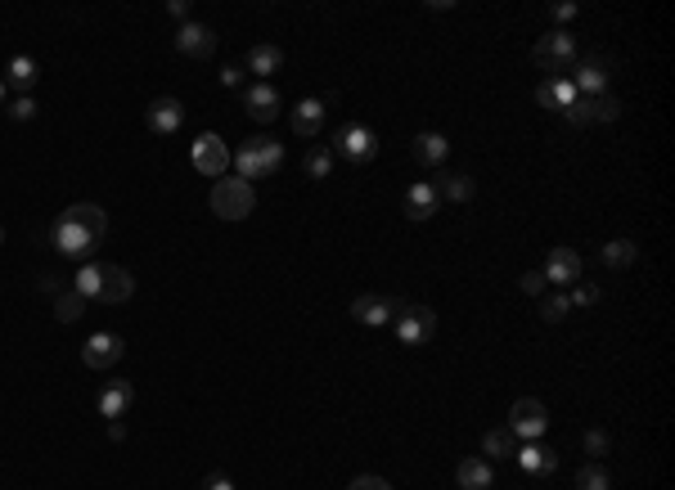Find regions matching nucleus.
<instances>
[{
    "mask_svg": "<svg viewBox=\"0 0 675 490\" xmlns=\"http://www.w3.org/2000/svg\"><path fill=\"white\" fill-rule=\"evenodd\" d=\"M109 235V212L100 207V203H72L68 212H59V221L50 226V244L59 247L63 256H77V261H86L100 239Z\"/></svg>",
    "mask_w": 675,
    "mask_h": 490,
    "instance_id": "obj_1",
    "label": "nucleus"
},
{
    "mask_svg": "<svg viewBox=\"0 0 675 490\" xmlns=\"http://www.w3.org/2000/svg\"><path fill=\"white\" fill-rule=\"evenodd\" d=\"M230 167H235V176L239 180H262V176H275L279 167H284V144L266 135V130H257V135H248L244 144H239V153L230 158Z\"/></svg>",
    "mask_w": 675,
    "mask_h": 490,
    "instance_id": "obj_2",
    "label": "nucleus"
},
{
    "mask_svg": "<svg viewBox=\"0 0 675 490\" xmlns=\"http://www.w3.org/2000/svg\"><path fill=\"white\" fill-rule=\"evenodd\" d=\"M253 207H257V194H253L248 180L221 176V180L212 185V212H217L221 221H244V216H253Z\"/></svg>",
    "mask_w": 675,
    "mask_h": 490,
    "instance_id": "obj_3",
    "label": "nucleus"
},
{
    "mask_svg": "<svg viewBox=\"0 0 675 490\" xmlns=\"http://www.w3.org/2000/svg\"><path fill=\"white\" fill-rule=\"evenodd\" d=\"M329 153H338V158H347V162H356V167H365V162H374L379 158V135L370 130V126L361 122H347L333 130V149Z\"/></svg>",
    "mask_w": 675,
    "mask_h": 490,
    "instance_id": "obj_4",
    "label": "nucleus"
},
{
    "mask_svg": "<svg viewBox=\"0 0 675 490\" xmlns=\"http://www.w3.org/2000/svg\"><path fill=\"white\" fill-rule=\"evenodd\" d=\"M572 86H576V95L581 100H594V95H608V82H612V59L608 54H585V59H576L572 63V77H567Z\"/></svg>",
    "mask_w": 675,
    "mask_h": 490,
    "instance_id": "obj_5",
    "label": "nucleus"
},
{
    "mask_svg": "<svg viewBox=\"0 0 675 490\" xmlns=\"http://www.w3.org/2000/svg\"><path fill=\"white\" fill-rule=\"evenodd\" d=\"M532 59H536L540 72H549V77H558L563 68H572L576 63V41L563 32V27H549L545 36L536 41V50H532Z\"/></svg>",
    "mask_w": 675,
    "mask_h": 490,
    "instance_id": "obj_6",
    "label": "nucleus"
},
{
    "mask_svg": "<svg viewBox=\"0 0 675 490\" xmlns=\"http://www.w3.org/2000/svg\"><path fill=\"white\" fill-rule=\"evenodd\" d=\"M545 428H549V409L540 405L536 396L514 400V409H509V432H514V437H523V441H540V437H545Z\"/></svg>",
    "mask_w": 675,
    "mask_h": 490,
    "instance_id": "obj_7",
    "label": "nucleus"
},
{
    "mask_svg": "<svg viewBox=\"0 0 675 490\" xmlns=\"http://www.w3.org/2000/svg\"><path fill=\"white\" fill-rule=\"evenodd\" d=\"M405 306H410L405 297H379V293H361V297L352 302V315H356L361 324L379 329V324H392Z\"/></svg>",
    "mask_w": 675,
    "mask_h": 490,
    "instance_id": "obj_8",
    "label": "nucleus"
},
{
    "mask_svg": "<svg viewBox=\"0 0 675 490\" xmlns=\"http://www.w3.org/2000/svg\"><path fill=\"white\" fill-rule=\"evenodd\" d=\"M392 329H397V342L401 347H419V342H428L432 333H437V315L428 311V306H405L401 315L392 320Z\"/></svg>",
    "mask_w": 675,
    "mask_h": 490,
    "instance_id": "obj_9",
    "label": "nucleus"
},
{
    "mask_svg": "<svg viewBox=\"0 0 675 490\" xmlns=\"http://www.w3.org/2000/svg\"><path fill=\"white\" fill-rule=\"evenodd\" d=\"M189 162H194V171H203V176H212V180L230 176V149L221 144V135H198Z\"/></svg>",
    "mask_w": 675,
    "mask_h": 490,
    "instance_id": "obj_10",
    "label": "nucleus"
},
{
    "mask_svg": "<svg viewBox=\"0 0 675 490\" xmlns=\"http://www.w3.org/2000/svg\"><path fill=\"white\" fill-rule=\"evenodd\" d=\"M122 356H127V342H122L118 333H95V338L82 347V365L100 369V373H104V369H113Z\"/></svg>",
    "mask_w": 675,
    "mask_h": 490,
    "instance_id": "obj_11",
    "label": "nucleus"
},
{
    "mask_svg": "<svg viewBox=\"0 0 675 490\" xmlns=\"http://www.w3.org/2000/svg\"><path fill=\"white\" fill-rule=\"evenodd\" d=\"M176 50L189 54V59H212V54H217V32H212L207 23H180Z\"/></svg>",
    "mask_w": 675,
    "mask_h": 490,
    "instance_id": "obj_12",
    "label": "nucleus"
},
{
    "mask_svg": "<svg viewBox=\"0 0 675 490\" xmlns=\"http://www.w3.org/2000/svg\"><path fill=\"white\" fill-rule=\"evenodd\" d=\"M581 274H585V265H581V256H576L572 247H554V252L545 256V283L572 288V283H576Z\"/></svg>",
    "mask_w": 675,
    "mask_h": 490,
    "instance_id": "obj_13",
    "label": "nucleus"
},
{
    "mask_svg": "<svg viewBox=\"0 0 675 490\" xmlns=\"http://www.w3.org/2000/svg\"><path fill=\"white\" fill-rule=\"evenodd\" d=\"M244 109H248L253 122L270 126L275 118H279V91H275L270 82H253V86L244 91Z\"/></svg>",
    "mask_w": 675,
    "mask_h": 490,
    "instance_id": "obj_14",
    "label": "nucleus"
},
{
    "mask_svg": "<svg viewBox=\"0 0 675 490\" xmlns=\"http://www.w3.org/2000/svg\"><path fill=\"white\" fill-rule=\"evenodd\" d=\"M135 297V279L127 265H104V274H100V297L95 302H109V306H122V302H131Z\"/></svg>",
    "mask_w": 675,
    "mask_h": 490,
    "instance_id": "obj_15",
    "label": "nucleus"
},
{
    "mask_svg": "<svg viewBox=\"0 0 675 490\" xmlns=\"http://www.w3.org/2000/svg\"><path fill=\"white\" fill-rule=\"evenodd\" d=\"M410 153H414V162L419 167H446V158H450V139L441 135V130H419L414 135V144H410Z\"/></svg>",
    "mask_w": 675,
    "mask_h": 490,
    "instance_id": "obj_16",
    "label": "nucleus"
},
{
    "mask_svg": "<svg viewBox=\"0 0 675 490\" xmlns=\"http://www.w3.org/2000/svg\"><path fill=\"white\" fill-rule=\"evenodd\" d=\"M432 189H437V198H446V203H473V180L468 176H459V171H450V167H441V171H432V180H428Z\"/></svg>",
    "mask_w": 675,
    "mask_h": 490,
    "instance_id": "obj_17",
    "label": "nucleus"
},
{
    "mask_svg": "<svg viewBox=\"0 0 675 490\" xmlns=\"http://www.w3.org/2000/svg\"><path fill=\"white\" fill-rule=\"evenodd\" d=\"M149 130H158V135H171V130H180L185 122V104L180 100H171V95H162V100H153L149 104Z\"/></svg>",
    "mask_w": 675,
    "mask_h": 490,
    "instance_id": "obj_18",
    "label": "nucleus"
},
{
    "mask_svg": "<svg viewBox=\"0 0 675 490\" xmlns=\"http://www.w3.org/2000/svg\"><path fill=\"white\" fill-rule=\"evenodd\" d=\"M324 113H329V104L324 100H302V104H293V130L302 135V139H311V135H320L324 130Z\"/></svg>",
    "mask_w": 675,
    "mask_h": 490,
    "instance_id": "obj_19",
    "label": "nucleus"
},
{
    "mask_svg": "<svg viewBox=\"0 0 675 490\" xmlns=\"http://www.w3.org/2000/svg\"><path fill=\"white\" fill-rule=\"evenodd\" d=\"M36 77H41V68H36V59H27V54H14L9 68H5V86H9L14 95H32V91H36Z\"/></svg>",
    "mask_w": 675,
    "mask_h": 490,
    "instance_id": "obj_20",
    "label": "nucleus"
},
{
    "mask_svg": "<svg viewBox=\"0 0 675 490\" xmlns=\"http://www.w3.org/2000/svg\"><path fill=\"white\" fill-rule=\"evenodd\" d=\"M572 100H576V86H572L567 77H549V82H540L536 86V104L540 109H549V113H563Z\"/></svg>",
    "mask_w": 675,
    "mask_h": 490,
    "instance_id": "obj_21",
    "label": "nucleus"
},
{
    "mask_svg": "<svg viewBox=\"0 0 675 490\" xmlns=\"http://www.w3.org/2000/svg\"><path fill=\"white\" fill-rule=\"evenodd\" d=\"M437 207H441V198H437V189H432L428 180H419V185L405 189V216H410V221H428Z\"/></svg>",
    "mask_w": 675,
    "mask_h": 490,
    "instance_id": "obj_22",
    "label": "nucleus"
},
{
    "mask_svg": "<svg viewBox=\"0 0 675 490\" xmlns=\"http://www.w3.org/2000/svg\"><path fill=\"white\" fill-rule=\"evenodd\" d=\"M95 405H100V414H104V418H122V414L135 405V382H109V387L100 391V400H95Z\"/></svg>",
    "mask_w": 675,
    "mask_h": 490,
    "instance_id": "obj_23",
    "label": "nucleus"
},
{
    "mask_svg": "<svg viewBox=\"0 0 675 490\" xmlns=\"http://www.w3.org/2000/svg\"><path fill=\"white\" fill-rule=\"evenodd\" d=\"M279 63H284V50H279V45H253V50L244 54V72H253V77L279 72Z\"/></svg>",
    "mask_w": 675,
    "mask_h": 490,
    "instance_id": "obj_24",
    "label": "nucleus"
},
{
    "mask_svg": "<svg viewBox=\"0 0 675 490\" xmlns=\"http://www.w3.org/2000/svg\"><path fill=\"white\" fill-rule=\"evenodd\" d=\"M514 459L523 464V473H554V468H558V450H549L545 441H532V446H523V450H518Z\"/></svg>",
    "mask_w": 675,
    "mask_h": 490,
    "instance_id": "obj_25",
    "label": "nucleus"
},
{
    "mask_svg": "<svg viewBox=\"0 0 675 490\" xmlns=\"http://www.w3.org/2000/svg\"><path fill=\"white\" fill-rule=\"evenodd\" d=\"M482 455H487V459H514V455H518V437L509 432V423H505V428H491V432L482 437Z\"/></svg>",
    "mask_w": 675,
    "mask_h": 490,
    "instance_id": "obj_26",
    "label": "nucleus"
},
{
    "mask_svg": "<svg viewBox=\"0 0 675 490\" xmlns=\"http://www.w3.org/2000/svg\"><path fill=\"white\" fill-rule=\"evenodd\" d=\"M455 482H459V490H491V464L487 459H464L455 468Z\"/></svg>",
    "mask_w": 675,
    "mask_h": 490,
    "instance_id": "obj_27",
    "label": "nucleus"
},
{
    "mask_svg": "<svg viewBox=\"0 0 675 490\" xmlns=\"http://www.w3.org/2000/svg\"><path fill=\"white\" fill-rule=\"evenodd\" d=\"M599 256H603L608 270H631L640 261V247H635V239H612V244H603Z\"/></svg>",
    "mask_w": 675,
    "mask_h": 490,
    "instance_id": "obj_28",
    "label": "nucleus"
},
{
    "mask_svg": "<svg viewBox=\"0 0 675 490\" xmlns=\"http://www.w3.org/2000/svg\"><path fill=\"white\" fill-rule=\"evenodd\" d=\"M86 306H91V302H86L77 288H63V293L54 297V320H59V324H77V320L86 315Z\"/></svg>",
    "mask_w": 675,
    "mask_h": 490,
    "instance_id": "obj_29",
    "label": "nucleus"
},
{
    "mask_svg": "<svg viewBox=\"0 0 675 490\" xmlns=\"http://www.w3.org/2000/svg\"><path fill=\"white\" fill-rule=\"evenodd\" d=\"M599 297H603V288H599L594 279H576V283L567 288V302H572V311H585V306H599Z\"/></svg>",
    "mask_w": 675,
    "mask_h": 490,
    "instance_id": "obj_30",
    "label": "nucleus"
},
{
    "mask_svg": "<svg viewBox=\"0 0 675 490\" xmlns=\"http://www.w3.org/2000/svg\"><path fill=\"white\" fill-rule=\"evenodd\" d=\"M100 274H104V265H82V270L72 274V288H77L86 302H95V297H100Z\"/></svg>",
    "mask_w": 675,
    "mask_h": 490,
    "instance_id": "obj_31",
    "label": "nucleus"
},
{
    "mask_svg": "<svg viewBox=\"0 0 675 490\" xmlns=\"http://www.w3.org/2000/svg\"><path fill=\"white\" fill-rule=\"evenodd\" d=\"M567 311H572L567 293H545V297H540V320H545V324H558V320H567Z\"/></svg>",
    "mask_w": 675,
    "mask_h": 490,
    "instance_id": "obj_32",
    "label": "nucleus"
},
{
    "mask_svg": "<svg viewBox=\"0 0 675 490\" xmlns=\"http://www.w3.org/2000/svg\"><path fill=\"white\" fill-rule=\"evenodd\" d=\"M576 490H612V477L603 473V464H585L576 468Z\"/></svg>",
    "mask_w": 675,
    "mask_h": 490,
    "instance_id": "obj_33",
    "label": "nucleus"
},
{
    "mask_svg": "<svg viewBox=\"0 0 675 490\" xmlns=\"http://www.w3.org/2000/svg\"><path fill=\"white\" fill-rule=\"evenodd\" d=\"M585 455H590V464H599L603 455H612V437L603 428H585Z\"/></svg>",
    "mask_w": 675,
    "mask_h": 490,
    "instance_id": "obj_34",
    "label": "nucleus"
},
{
    "mask_svg": "<svg viewBox=\"0 0 675 490\" xmlns=\"http://www.w3.org/2000/svg\"><path fill=\"white\" fill-rule=\"evenodd\" d=\"M563 118H567V126H576V130H585V126H594V109H590V100H572L567 109H563Z\"/></svg>",
    "mask_w": 675,
    "mask_h": 490,
    "instance_id": "obj_35",
    "label": "nucleus"
},
{
    "mask_svg": "<svg viewBox=\"0 0 675 490\" xmlns=\"http://www.w3.org/2000/svg\"><path fill=\"white\" fill-rule=\"evenodd\" d=\"M590 109H594V122H617L622 118V100L617 95H594Z\"/></svg>",
    "mask_w": 675,
    "mask_h": 490,
    "instance_id": "obj_36",
    "label": "nucleus"
},
{
    "mask_svg": "<svg viewBox=\"0 0 675 490\" xmlns=\"http://www.w3.org/2000/svg\"><path fill=\"white\" fill-rule=\"evenodd\" d=\"M329 171H333V153H329V149H311V153H306V176H311V180H324Z\"/></svg>",
    "mask_w": 675,
    "mask_h": 490,
    "instance_id": "obj_37",
    "label": "nucleus"
},
{
    "mask_svg": "<svg viewBox=\"0 0 675 490\" xmlns=\"http://www.w3.org/2000/svg\"><path fill=\"white\" fill-rule=\"evenodd\" d=\"M36 118V95H14L9 100V122H32Z\"/></svg>",
    "mask_w": 675,
    "mask_h": 490,
    "instance_id": "obj_38",
    "label": "nucleus"
},
{
    "mask_svg": "<svg viewBox=\"0 0 675 490\" xmlns=\"http://www.w3.org/2000/svg\"><path fill=\"white\" fill-rule=\"evenodd\" d=\"M518 288H523L527 297H540V293H545V274H540V270H527V274L518 279Z\"/></svg>",
    "mask_w": 675,
    "mask_h": 490,
    "instance_id": "obj_39",
    "label": "nucleus"
},
{
    "mask_svg": "<svg viewBox=\"0 0 675 490\" xmlns=\"http://www.w3.org/2000/svg\"><path fill=\"white\" fill-rule=\"evenodd\" d=\"M221 82H226L230 91H239V86H244V63H226V68H221Z\"/></svg>",
    "mask_w": 675,
    "mask_h": 490,
    "instance_id": "obj_40",
    "label": "nucleus"
},
{
    "mask_svg": "<svg viewBox=\"0 0 675 490\" xmlns=\"http://www.w3.org/2000/svg\"><path fill=\"white\" fill-rule=\"evenodd\" d=\"M549 18L554 23H567V18H576V5L572 0H558V5H549Z\"/></svg>",
    "mask_w": 675,
    "mask_h": 490,
    "instance_id": "obj_41",
    "label": "nucleus"
},
{
    "mask_svg": "<svg viewBox=\"0 0 675 490\" xmlns=\"http://www.w3.org/2000/svg\"><path fill=\"white\" fill-rule=\"evenodd\" d=\"M347 490H392V486H388L383 477H356V482H352Z\"/></svg>",
    "mask_w": 675,
    "mask_h": 490,
    "instance_id": "obj_42",
    "label": "nucleus"
},
{
    "mask_svg": "<svg viewBox=\"0 0 675 490\" xmlns=\"http://www.w3.org/2000/svg\"><path fill=\"white\" fill-rule=\"evenodd\" d=\"M203 490H235V482H230L226 473H212V477L203 482Z\"/></svg>",
    "mask_w": 675,
    "mask_h": 490,
    "instance_id": "obj_43",
    "label": "nucleus"
},
{
    "mask_svg": "<svg viewBox=\"0 0 675 490\" xmlns=\"http://www.w3.org/2000/svg\"><path fill=\"white\" fill-rule=\"evenodd\" d=\"M36 288H41V293H54V297L63 293V283H59L54 274H41V279H36Z\"/></svg>",
    "mask_w": 675,
    "mask_h": 490,
    "instance_id": "obj_44",
    "label": "nucleus"
},
{
    "mask_svg": "<svg viewBox=\"0 0 675 490\" xmlns=\"http://www.w3.org/2000/svg\"><path fill=\"white\" fill-rule=\"evenodd\" d=\"M167 14H171V18H180V23H189V5H185V0H171V5H167Z\"/></svg>",
    "mask_w": 675,
    "mask_h": 490,
    "instance_id": "obj_45",
    "label": "nucleus"
},
{
    "mask_svg": "<svg viewBox=\"0 0 675 490\" xmlns=\"http://www.w3.org/2000/svg\"><path fill=\"white\" fill-rule=\"evenodd\" d=\"M109 437L122 441V437H127V423H122V418H109Z\"/></svg>",
    "mask_w": 675,
    "mask_h": 490,
    "instance_id": "obj_46",
    "label": "nucleus"
},
{
    "mask_svg": "<svg viewBox=\"0 0 675 490\" xmlns=\"http://www.w3.org/2000/svg\"><path fill=\"white\" fill-rule=\"evenodd\" d=\"M5 95H9V86H5V77H0V104H5Z\"/></svg>",
    "mask_w": 675,
    "mask_h": 490,
    "instance_id": "obj_47",
    "label": "nucleus"
},
{
    "mask_svg": "<svg viewBox=\"0 0 675 490\" xmlns=\"http://www.w3.org/2000/svg\"><path fill=\"white\" fill-rule=\"evenodd\" d=\"M0 244H5V226H0Z\"/></svg>",
    "mask_w": 675,
    "mask_h": 490,
    "instance_id": "obj_48",
    "label": "nucleus"
}]
</instances>
